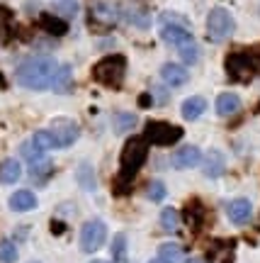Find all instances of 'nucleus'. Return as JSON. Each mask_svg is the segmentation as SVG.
<instances>
[{"mask_svg":"<svg viewBox=\"0 0 260 263\" xmlns=\"http://www.w3.org/2000/svg\"><path fill=\"white\" fill-rule=\"evenodd\" d=\"M146 156H149V141L144 137H131L127 139L124 149H122L119 156V173L112 180V193L117 197H127L134 188V178L141 171V166L146 163Z\"/></svg>","mask_w":260,"mask_h":263,"instance_id":"f257e3e1","label":"nucleus"},{"mask_svg":"<svg viewBox=\"0 0 260 263\" xmlns=\"http://www.w3.org/2000/svg\"><path fill=\"white\" fill-rule=\"evenodd\" d=\"M56 64L54 59L49 57H32V59H25L22 64L17 66L15 71V78L22 88H29V90H47L51 85V78H54Z\"/></svg>","mask_w":260,"mask_h":263,"instance_id":"f03ea898","label":"nucleus"},{"mask_svg":"<svg viewBox=\"0 0 260 263\" xmlns=\"http://www.w3.org/2000/svg\"><path fill=\"white\" fill-rule=\"evenodd\" d=\"M124 76H127V59L122 54H110L93 66V78L107 88H119L124 83Z\"/></svg>","mask_w":260,"mask_h":263,"instance_id":"7ed1b4c3","label":"nucleus"},{"mask_svg":"<svg viewBox=\"0 0 260 263\" xmlns=\"http://www.w3.org/2000/svg\"><path fill=\"white\" fill-rule=\"evenodd\" d=\"M183 127L170 122H146V129H144V139L153 144V146H173L183 139Z\"/></svg>","mask_w":260,"mask_h":263,"instance_id":"20e7f679","label":"nucleus"},{"mask_svg":"<svg viewBox=\"0 0 260 263\" xmlns=\"http://www.w3.org/2000/svg\"><path fill=\"white\" fill-rule=\"evenodd\" d=\"M88 15H90L93 27L110 29L122 20V8L114 3H107V0H93L90 8H88Z\"/></svg>","mask_w":260,"mask_h":263,"instance_id":"39448f33","label":"nucleus"},{"mask_svg":"<svg viewBox=\"0 0 260 263\" xmlns=\"http://www.w3.org/2000/svg\"><path fill=\"white\" fill-rule=\"evenodd\" d=\"M226 73L231 81H238V83H248L253 76H255V59L251 54H243V51H236V54H229L226 57Z\"/></svg>","mask_w":260,"mask_h":263,"instance_id":"423d86ee","label":"nucleus"},{"mask_svg":"<svg viewBox=\"0 0 260 263\" xmlns=\"http://www.w3.org/2000/svg\"><path fill=\"white\" fill-rule=\"evenodd\" d=\"M105 241H107V227H105V222H100V219L85 222L83 229H81V249L85 254L100 251L105 246Z\"/></svg>","mask_w":260,"mask_h":263,"instance_id":"0eeeda50","label":"nucleus"},{"mask_svg":"<svg viewBox=\"0 0 260 263\" xmlns=\"http://www.w3.org/2000/svg\"><path fill=\"white\" fill-rule=\"evenodd\" d=\"M233 32V17L229 10L214 8L207 17V37L212 42H224Z\"/></svg>","mask_w":260,"mask_h":263,"instance_id":"6e6552de","label":"nucleus"},{"mask_svg":"<svg viewBox=\"0 0 260 263\" xmlns=\"http://www.w3.org/2000/svg\"><path fill=\"white\" fill-rule=\"evenodd\" d=\"M49 134L54 137V141H56V146H58V149H66V146L75 144L78 134H81V127H78L73 120H68V117H58V120L51 122Z\"/></svg>","mask_w":260,"mask_h":263,"instance_id":"1a4fd4ad","label":"nucleus"},{"mask_svg":"<svg viewBox=\"0 0 260 263\" xmlns=\"http://www.w3.org/2000/svg\"><path fill=\"white\" fill-rule=\"evenodd\" d=\"M183 217H185L187 227L192 229V232H202L207 227V222H209V210L205 207V202H199V200H190L185 207V212H183Z\"/></svg>","mask_w":260,"mask_h":263,"instance_id":"9d476101","label":"nucleus"},{"mask_svg":"<svg viewBox=\"0 0 260 263\" xmlns=\"http://www.w3.org/2000/svg\"><path fill=\"white\" fill-rule=\"evenodd\" d=\"M161 39L170 44V47H185L187 42H192V34H190V29L183 27V25H175V22H163V27H161Z\"/></svg>","mask_w":260,"mask_h":263,"instance_id":"9b49d317","label":"nucleus"},{"mask_svg":"<svg viewBox=\"0 0 260 263\" xmlns=\"http://www.w3.org/2000/svg\"><path fill=\"white\" fill-rule=\"evenodd\" d=\"M202 163V151L197 149V146H180V149L173 154V166L180 171L185 168H195V166H199Z\"/></svg>","mask_w":260,"mask_h":263,"instance_id":"f8f14e48","label":"nucleus"},{"mask_svg":"<svg viewBox=\"0 0 260 263\" xmlns=\"http://www.w3.org/2000/svg\"><path fill=\"white\" fill-rule=\"evenodd\" d=\"M226 215L231 219L233 224H246L253 215V205L251 200H246V197H238V200H231L229 205H226Z\"/></svg>","mask_w":260,"mask_h":263,"instance_id":"ddd939ff","label":"nucleus"},{"mask_svg":"<svg viewBox=\"0 0 260 263\" xmlns=\"http://www.w3.org/2000/svg\"><path fill=\"white\" fill-rule=\"evenodd\" d=\"M202 171H205L207 178H219L224 176V171H226V159H224L222 151L212 149L207 154V159L202 161Z\"/></svg>","mask_w":260,"mask_h":263,"instance_id":"4468645a","label":"nucleus"},{"mask_svg":"<svg viewBox=\"0 0 260 263\" xmlns=\"http://www.w3.org/2000/svg\"><path fill=\"white\" fill-rule=\"evenodd\" d=\"M161 78L166 81L168 85H173V88H180V85L187 83V68L180 64H166L163 68H161Z\"/></svg>","mask_w":260,"mask_h":263,"instance_id":"2eb2a0df","label":"nucleus"},{"mask_svg":"<svg viewBox=\"0 0 260 263\" xmlns=\"http://www.w3.org/2000/svg\"><path fill=\"white\" fill-rule=\"evenodd\" d=\"M216 115H222V117H231L241 110V98L236 93H222L216 98Z\"/></svg>","mask_w":260,"mask_h":263,"instance_id":"dca6fc26","label":"nucleus"},{"mask_svg":"<svg viewBox=\"0 0 260 263\" xmlns=\"http://www.w3.org/2000/svg\"><path fill=\"white\" fill-rule=\"evenodd\" d=\"M71 85H73V71H71V66H66V64L58 66L49 88L56 90V93H68V90H71Z\"/></svg>","mask_w":260,"mask_h":263,"instance_id":"f3484780","label":"nucleus"},{"mask_svg":"<svg viewBox=\"0 0 260 263\" xmlns=\"http://www.w3.org/2000/svg\"><path fill=\"white\" fill-rule=\"evenodd\" d=\"M39 25H42V29L49 32L51 37H64L66 32H68V22L61 17H56V15H49V12L39 15Z\"/></svg>","mask_w":260,"mask_h":263,"instance_id":"a211bd4d","label":"nucleus"},{"mask_svg":"<svg viewBox=\"0 0 260 263\" xmlns=\"http://www.w3.org/2000/svg\"><path fill=\"white\" fill-rule=\"evenodd\" d=\"M34 207H37V197L29 190H17L15 195L10 197V210H15V212H29Z\"/></svg>","mask_w":260,"mask_h":263,"instance_id":"6ab92c4d","label":"nucleus"},{"mask_svg":"<svg viewBox=\"0 0 260 263\" xmlns=\"http://www.w3.org/2000/svg\"><path fill=\"white\" fill-rule=\"evenodd\" d=\"M19 176H22V166H19V161L5 159L3 163H0V183H5V185L17 183Z\"/></svg>","mask_w":260,"mask_h":263,"instance_id":"aec40b11","label":"nucleus"},{"mask_svg":"<svg viewBox=\"0 0 260 263\" xmlns=\"http://www.w3.org/2000/svg\"><path fill=\"white\" fill-rule=\"evenodd\" d=\"M205 110H207V100L199 98V95L187 98L185 103H183V117H185V120H197V117H202Z\"/></svg>","mask_w":260,"mask_h":263,"instance_id":"412c9836","label":"nucleus"},{"mask_svg":"<svg viewBox=\"0 0 260 263\" xmlns=\"http://www.w3.org/2000/svg\"><path fill=\"white\" fill-rule=\"evenodd\" d=\"M158 258L166 263H185V249L177 244H163L158 249Z\"/></svg>","mask_w":260,"mask_h":263,"instance_id":"4be33fe9","label":"nucleus"},{"mask_svg":"<svg viewBox=\"0 0 260 263\" xmlns=\"http://www.w3.org/2000/svg\"><path fill=\"white\" fill-rule=\"evenodd\" d=\"M122 17H127L131 25H136L139 29H146L151 25V22H149V20H151L149 12H146L144 8H136V5H134V8H124V10H122Z\"/></svg>","mask_w":260,"mask_h":263,"instance_id":"5701e85b","label":"nucleus"},{"mask_svg":"<svg viewBox=\"0 0 260 263\" xmlns=\"http://www.w3.org/2000/svg\"><path fill=\"white\" fill-rule=\"evenodd\" d=\"M54 10H56V17L71 20V17H75V12H78V3H75V0H56Z\"/></svg>","mask_w":260,"mask_h":263,"instance_id":"b1692460","label":"nucleus"},{"mask_svg":"<svg viewBox=\"0 0 260 263\" xmlns=\"http://www.w3.org/2000/svg\"><path fill=\"white\" fill-rule=\"evenodd\" d=\"M51 171H54V166H51V161H47V159H39V161H34V163H29V173H32L34 180H44Z\"/></svg>","mask_w":260,"mask_h":263,"instance_id":"393cba45","label":"nucleus"},{"mask_svg":"<svg viewBox=\"0 0 260 263\" xmlns=\"http://www.w3.org/2000/svg\"><path fill=\"white\" fill-rule=\"evenodd\" d=\"M233 249H236V241H226V239H219V241H214V246L209 249V261H216V258H222V254H233Z\"/></svg>","mask_w":260,"mask_h":263,"instance_id":"a878e982","label":"nucleus"},{"mask_svg":"<svg viewBox=\"0 0 260 263\" xmlns=\"http://www.w3.org/2000/svg\"><path fill=\"white\" fill-rule=\"evenodd\" d=\"M161 227H163L166 232H175L177 227H180V215H177L173 207H166V210L161 212Z\"/></svg>","mask_w":260,"mask_h":263,"instance_id":"bb28decb","label":"nucleus"},{"mask_svg":"<svg viewBox=\"0 0 260 263\" xmlns=\"http://www.w3.org/2000/svg\"><path fill=\"white\" fill-rule=\"evenodd\" d=\"M32 144H34L37 149H42V151L56 149V141H54V137L49 134V129H39V132H34V137H32Z\"/></svg>","mask_w":260,"mask_h":263,"instance_id":"cd10ccee","label":"nucleus"},{"mask_svg":"<svg viewBox=\"0 0 260 263\" xmlns=\"http://www.w3.org/2000/svg\"><path fill=\"white\" fill-rule=\"evenodd\" d=\"M134 124H136V117H134V115H129V112L114 115V132H117V134L131 132L134 129Z\"/></svg>","mask_w":260,"mask_h":263,"instance_id":"c85d7f7f","label":"nucleus"},{"mask_svg":"<svg viewBox=\"0 0 260 263\" xmlns=\"http://www.w3.org/2000/svg\"><path fill=\"white\" fill-rule=\"evenodd\" d=\"M177 51H180V59H183L185 64H197V61H199V47H197L195 39L187 42L185 47H180Z\"/></svg>","mask_w":260,"mask_h":263,"instance_id":"c756f323","label":"nucleus"},{"mask_svg":"<svg viewBox=\"0 0 260 263\" xmlns=\"http://www.w3.org/2000/svg\"><path fill=\"white\" fill-rule=\"evenodd\" d=\"M112 258H114V263L127 261V236L124 234L114 236V244H112Z\"/></svg>","mask_w":260,"mask_h":263,"instance_id":"7c9ffc66","label":"nucleus"},{"mask_svg":"<svg viewBox=\"0 0 260 263\" xmlns=\"http://www.w3.org/2000/svg\"><path fill=\"white\" fill-rule=\"evenodd\" d=\"M17 261V246L12 244L10 239L0 241V263H15Z\"/></svg>","mask_w":260,"mask_h":263,"instance_id":"2f4dec72","label":"nucleus"},{"mask_svg":"<svg viewBox=\"0 0 260 263\" xmlns=\"http://www.w3.org/2000/svg\"><path fill=\"white\" fill-rule=\"evenodd\" d=\"M75 176H78V183H81L85 190H95V176H93V168H90L88 163H83Z\"/></svg>","mask_w":260,"mask_h":263,"instance_id":"473e14b6","label":"nucleus"},{"mask_svg":"<svg viewBox=\"0 0 260 263\" xmlns=\"http://www.w3.org/2000/svg\"><path fill=\"white\" fill-rule=\"evenodd\" d=\"M166 185H163V183H161V180H151L149 185H146V197H149V200H153V202H161V200H163V197H166Z\"/></svg>","mask_w":260,"mask_h":263,"instance_id":"72a5a7b5","label":"nucleus"},{"mask_svg":"<svg viewBox=\"0 0 260 263\" xmlns=\"http://www.w3.org/2000/svg\"><path fill=\"white\" fill-rule=\"evenodd\" d=\"M22 156H25V159L29 161V163H34V161H39V159H44V151L42 149H37V146H34V144H32V141H25V144H22Z\"/></svg>","mask_w":260,"mask_h":263,"instance_id":"f704fd0d","label":"nucleus"},{"mask_svg":"<svg viewBox=\"0 0 260 263\" xmlns=\"http://www.w3.org/2000/svg\"><path fill=\"white\" fill-rule=\"evenodd\" d=\"M153 95H156V100H153L156 105H166V103H168V93L163 90V88H158V85H153Z\"/></svg>","mask_w":260,"mask_h":263,"instance_id":"c9c22d12","label":"nucleus"},{"mask_svg":"<svg viewBox=\"0 0 260 263\" xmlns=\"http://www.w3.org/2000/svg\"><path fill=\"white\" fill-rule=\"evenodd\" d=\"M151 105H153V98H151L149 93L139 95V107H151Z\"/></svg>","mask_w":260,"mask_h":263,"instance_id":"e433bc0d","label":"nucleus"},{"mask_svg":"<svg viewBox=\"0 0 260 263\" xmlns=\"http://www.w3.org/2000/svg\"><path fill=\"white\" fill-rule=\"evenodd\" d=\"M51 232H54V234H64L66 224H64V222H58V219H54V222H51Z\"/></svg>","mask_w":260,"mask_h":263,"instance_id":"4c0bfd02","label":"nucleus"},{"mask_svg":"<svg viewBox=\"0 0 260 263\" xmlns=\"http://www.w3.org/2000/svg\"><path fill=\"white\" fill-rule=\"evenodd\" d=\"M0 88H3V90H5V88H8V81H5V78H3V73H0Z\"/></svg>","mask_w":260,"mask_h":263,"instance_id":"58836bf2","label":"nucleus"},{"mask_svg":"<svg viewBox=\"0 0 260 263\" xmlns=\"http://www.w3.org/2000/svg\"><path fill=\"white\" fill-rule=\"evenodd\" d=\"M185 263H205L202 258H185Z\"/></svg>","mask_w":260,"mask_h":263,"instance_id":"ea45409f","label":"nucleus"},{"mask_svg":"<svg viewBox=\"0 0 260 263\" xmlns=\"http://www.w3.org/2000/svg\"><path fill=\"white\" fill-rule=\"evenodd\" d=\"M149 263H166V261H161V258H153V261H149Z\"/></svg>","mask_w":260,"mask_h":263,"instance_id":"a19ab883","label":"nucleus"},{"mask_svg":"<svg viewBox=\"0 0 260 263\" xmlns=\"http://www.w3.org/2000/svg\"><path fill=\"white\" fill-rule=\"evenodd\" d=\"M255 61H258V64H260V51H258V59H255Z\"/></svg>","mask_w":260,"mask_h":263,"instance_id":"79ce46f5","label":"nucleus"},{"mask_svg":"<svg viewBox=\"0 0 260 263\" xmlns=\"http://www.w3.org/2000/svg\"><path fill=\"white\" fill-rule=\"evenodd\" d=\"M93 263H105V261H93Z\"/></svg>","mask_w":260,"mask_h":263,"instance_id":"37998d69","label":"nucleus"},{"mask_svg":"<svg viewBox=\"0 0 260 263\" xmlns=\"http://www.w3.org/2000/svg\"><path fill=\"white\" fill-rule=\"evenodd\" d=\"M32 263H39V261H32Z\"/></svg>","mask_w":260,"mask_h":263,"instance_id":"c03bdc74","label":"nucleus"},{"mask_svg":"<svg viewBox=\"0 0 260 263\" xmlns=\"http://www.w3.org/2000/svg\"><path fill=\"white\" fill-rule=\"evenodd\" d=\"M122 263H127V261H122Z\"/></svg>","mask_w":260,"mask_h":263,"instance_id":"a18cd8bd","label":"nucleus"}]
</instances>
